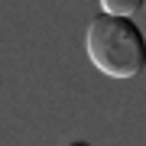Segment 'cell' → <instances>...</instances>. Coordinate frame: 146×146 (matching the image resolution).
<instances>
[{"label":"cell","mask_w":146,"mask_h":146,"mask_svg":"<svg viewBox=\"0 0 146 146\" xmlns=\"http://www.w3.org/2000/svg\"><path fill=\"white\" fill-rule=\"evenodd\" d=\"M91 65L107 78H136L146 68V36L130 16L101 13L84 33Z\"/></svg>","instance_id":"6da1fadb"},{"label":"cell","mask_w":146,"mask_h":146,"mask_svg":"<svg viewBox=\"0 0 146 146\" xmlns=\"http://www.w3.org/2000/svg\"><path fill=\"white\" fill-rule=\"evenodd\" d=\"M68 146H91V143H84V140H75V143H68Z\"/></svg>","instance_id":"3957f363"},{"label":"cell","mask_w":146,"mask_h":146,"mask_svg":"<svg viewBox=\"0 0 146 146\" xmlns=\"http://www.w3.org/2000/svg\"><path fill=\"white\" fill-rule=\"evenodd\" d=\"M146 0H101V13H110V16H133L143 10Z\"/></svg>","instance_id":"7a4b0ae2"}]
</instances>
